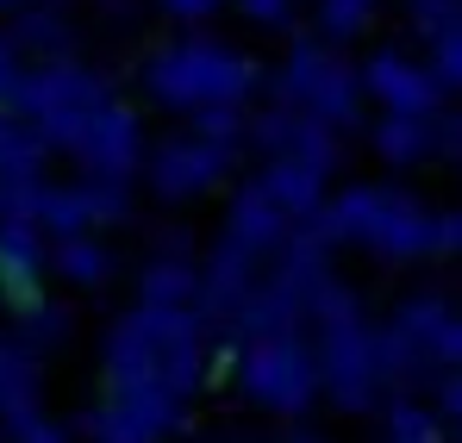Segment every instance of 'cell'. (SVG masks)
<instances>
[{
	"mask_svg": "<svg viewBox=\"0 0 462 443\" xmlns=\"http://www.w3.org/2000/svg\"><path fill=\"white\" fill-rule=\"evenodd\" d=\"M307 237H319L325 250L356 244L382 263H431V256H457L462 244V219L444 207L431 213L419 194H406L400 181H350L331 200H319L307 219Z\"/></svg>",
	"mask_w": 462,
	"mask_h": 443,
	"instance_id": "obj_1",
	"label": "cell"
},
{
	"mask_svg": "<svg viewBox=\"0 0 462 443\" xmlns=\"http://www.w3.org/2000/svg\"><path fill=\"white\" fill-rule=\"evenodd\" d=\"M263 88V69L226 44V38H175L144 57V94L162 113H194V106H244Z\"/></svg>",
	"mask_w": 462,
	"mask_h": 443,
	"instance_id": "obj_2",
	"label": "cell"
},
{
	"mask_svg": "<svg viewBox=\"0 0 462 443\" xmlns=\"http://www.w3.org/2000/svg\"><path fill=\"white\" fill-rule=\"evenodd\" d=\"M231 381L237 400L269 412V419H307L319 400V369H312V344L300 331H269V337H244L231 350Z\"/></svg>",
	"mask_w": 462,
	"mask_h": 443,
	"instance_id": "obj_3",
	"label": "cell"
},
{
	"mask_svg": "<svg viewBox=\"0 0 462 443\" xmlns=\"http://www.w3.org/2000/svg\"><path fill=\"white\" fill-rule=\"evenodd\" d=\"M275 100L294 106V113H307V119H319V125H331V132H344L363 113L356 63L337 44H325V38H300L282 57V69H275Z\"/></svg>",
	"mask_w": 462,
	"mask_h": 443,
	"instance_id": "obj_4",
	"label": "cell"
},
{
	"mask_svg": "<svg viewBox=\"0 0 462 443\" xmlns=\"http://www.w3.org/2000/svg\"><path fill=\"white\" fill-rule=\"evenodd\" d=\"M188 400H175L169 387H119L100 393V406H88L81 419H69V431L81 443H169L188 431Z\"/></svg>",
	"mask_w": 462,
	"mask_h": 443,
	"instance_id": "obj_5",
	"label": "cell"
},
{
	"mask_svg": "<svg viewBox=\"0 0 462 443\" xmlns=\"http://www.w3.org/2000/svg\"><path fill=\"white\" fill-rule=\"evenodd\" d=\"M237 169V150L231 144H207V138H194V132H175V138H162L156 150H144V181H151V194L162 207H194V200H207V194H219L226 188V175Z\"/></svg>",
	"mask_w": 462,
	"mask_h": 443,
	"instance_id": "obj_6",
	"label": "cell"
},
{
	"mask_svg": "<svg viewBox=\"0 0 462 443\" xmlns=\"http://www.w3.org/2000/svg\"><path fill=\"white\" fill-rule=\"evenodd\" d=\"M144 119L113 94V100H100L88 119H81V138H76V156L88 175H106V181H132L138 169H144Z\"/></svg>",
	"mask_w": 462,
	"mask_h": 443,
	"instance_id": "obj_7",
	"label": "cell"
},
{
	"mask_svg": "<svg viewBox=\"0 0 462 443\" xmlns=\"http://www.w3.org/2000/svg\"><path fill=\"white\" fill-rule=\"evenodd\" d=\"M356 88H363V100H375L382 113H412V119H431V113L444 106L438 81L425 75V63H419V57H406V51H369V57L356 63Z\"/></svg>",
	"mask_w": 462,
	"mask_h": 443,
	"instance_id": "obj_8",
	"label": "cell"
},
{
	"mask_svg": "<svg viewBox=\"0 0 462 443\" xmlns=\"http://www.w3.org/2000/svg\"><path fill=\"white\" fill-rule=\"evenodd\" d=\"M44 256H51V237L32 219H0V300L6 306L44 288Z\"/></svg>",
	"mask_w": 462,
	"mask_h": 443,
	"instance_id": "obj_9",
	"label": "cell"
},
{
	"mask_svg": "<svg viewBox=\"0 0 462 443\" xmlns=\"http://www.w3.org/2000/svg\"><path fill=\"white\" fill-rule=\"evenodd\" d=\"M250 188H256L282 219H294V225L325 200V175L307 169V162H294V156H263V169L250 175Z\"/></svg>",
	"mask_w": 462,
	"mask_h": 443,
	"instance_id": "obj_10",
	"label": "cell"
},
{
	"mask_svg": "<svg viewBox=\"0 0 462 443\" xmlns=\"http://www.w3.org/2000/svg\"><path fill=\"white\" fill-rule=\"evenodd\" d=\"M13 312V331H6V344L19 350V356H32V363H44V356H57L69 337H76V318H69V306L63 300H19V306H6Z\"/></svg>",
	"mask_w": 462,
	"mask_h": 443,
	"instance_id": "obj_11",
	"label": "cell"
},
{
	"mask_svg": "<svg viewBox=\"0 0 462 443\" xmlns=\"http://www.w3.org/2000/svg\"><path fill=\"white\" fill-rule=\"evenodd\" d=\"M0 38H6L13 57H32V63H63V57H76V25H69L57 6H19Z\"/></svg>",
	"mask_w": 462,
	"mask_h": 443,
	"instance_id": "obj_12",
	"label": "cell"
},
{
	"mask_svg": "<svg viewBox=\"0 0 462 443\" xmlns=\"http://www.w3.org/2000/svg\"><path fill=\"white\" fill-rule=\"evenodd\" d=\"M288 231H294V219H282V213H275V207H269V200H263V194H256V188L244 181V188L231 194V207H226V231H219V237L244 244L250 256H263V263H269V256H275V250L288 244Z\"/></svg>",
	"mask_w": 462,
	"mask_h": 443,
	"instance_id": "obj_13",
	"label": "cell"
},
{
	"mask_svg": "<svg viewBox=\"0 0 462 443\" xmlns=\"http://www.w3.org/2000/svg\"><path fill=\"white\" fill-rule=\"evenodd\" d=\"M113 250L94 237V231H81V237H51V256H44V275H57L63 288H76V294H94V288H106L113 281Z\"/></svg>",
	"mask_w": 462,
	"mask_h": 443,
	"instance_id": "obj_14",
	"label": "cell"
},
{
	"mask_svg": "<svg viewBox=\"0 0 462 443\" xmlns=\"http://www.w3.org/2000/svg\"><path fill=\"white\" fill-rule=\"evenodd\" d=\"M369 150L382 169H419L438 156V138H431V119H412V113H382L369 125Z\"/></svg>",
	"mask_w": 462,
	"mask_h": 443,
	"instance_id": "obj_15",
	"label": "cell"
},
{
	"mask_svg": "<svg viewBox=\"0 0 462 443\" xmlns=\"http://www.w3.org/2000/svg\"><path fill=\"white\" fill-rule=\"evenodd\" d=\"M375 412H382V443H457L444 431V419L431 412V400H419V393H387Z\"/></svg>",
	"mask_w": 462,
	"mask_h": 443,
	"instance_id": "obj_16",
	"label": "cell"
},
{
	"mask_svg": "<svg viewBox=\"0 0 462 443\" xmlns=\"http://www.w3.org/2000/svg\"><path fill=\"white\" fill-rule=\"evenodd\" d=\"M44 162H51V144L38 138V125L0 113V181H38Z\"/></svg>",
	"mask_w": 462,
	"mask_h": 443,
	"instance_id": "obj_17",
	"label": "cell"
},
{
	"mask_svg": "<svg viewBox=\"0 0 462 443\" xmlns=\"http://www.w3.org/2000/svg\"><path fill=\"white\" fill-rule=\"evenodd\" d=\"M194 263L188 256H151L138 269V300L144 306H194Z\"/></svg>",
	"mask_w": 462,
	"mask_h": 443,
	"instance_id": "obj_18",
	"label": "cell"
},
{
	"mask_svg": "<svg viewBox=\"0 0 462 443\" xmlns=\"http://www.w3.org/2000/svg\"><path fill=\"white\" fill-rule=\"evenodd\" d=\"M38 400H44L38 363L6 344V356H0V419H6V412H25V406H38Z\"/></svg>",
	"mask_w": 462,
	"mask_h": 443,
	"instance_id": "obj_19",
	"label": "cell"
},
{
	"mask_svg": "<svg viewBox=\"0 0 462 443\" xmlns=\"http://www.w3.org/2000/svg\"><path fill=\"white\" fill-rule=\"evenodd\" d=\"M375 6H382V0H319V38L344 51L350 38H363V32H369Z\"/></svg>",
	"mask_w": 462,
	"mask_h": 443,
	"instance_id": "obj_20",
	"label": "cell"
},
{
	"mask_svg": "<svg viewBox=\"0 0 462 443\" xmlns=\"http://www.w3.org/2000/svg\"><path fill=\"white\" fill-rule=\"evenodd\" d=\"M425 75L438 81V94H444V100L462 88V32H457V25L425 32Z\"/></svg>",
	"mask_w": 462,
	"mask_h": 443,
	"instance_id": "obj_21",
	"label": "cell"
},
{
	"mask_svg": "<svg viewBox=\"0 0 462 443\" xmlns=\"http://www.w3.org/2000/svg\"><path fill=\"white\" fill-rule=\"evenodd\" d=\"M0 438L6 443H76V431L63 419H51L44 406H25V412H6L0 419Z\"/></svg>",
	"mask_w": 462,
	"mask_h": 443,
	"instance_id": "obj_22",
	"label": "cell"
},
{
	"mask_svg": "<svg viewBox=\"0 0 462 443\" xmlns=\"http://www.w3.org/2000/svg\"><path fill=\"white\" fill-rule=\"evenodd\" d=\"M194 125V138H207V144H231V150H244V106H194L188 113Z\"/></svg>",
	"mask_w": 462,
	"mask_h": 443,
	"instance_id": "obj_23",
	"label": "cell"
},
{
	"mask_svg": "<svg viewBox=\"0 0 462 443\" xmlns=\"http://www.w3.org/2000/svg\"><path fill=\"white\" fill-rule=\"evenodd\" d=\"M231 6H237V13H244V19H250L256 32H288V25H294V6H300V0H231Z\"/></svg>",
	"mask_w": 462,
	"mask_h": 443,
	"instance_id": "obj_24",
	"label": "cell"
},
{
	"mask_svg": "<svg viewBox=\"0 0 462 443\" xmlns=\"http://www.w3.org/2000/svg\"><path fill=\"white\" fill-rule=\"evenodd\" d=\"M406 13H412L419 38L425 32H444V25H462V0H406Z\"/></svg>",
	"mask_w": 462,
	"mask_h": 443,
	"instance_id": "obj_25",
	"label": "cell"
},
{
	"mask_svg": "<svg viewBox=\"0 0 462 443\" xmlns=\"http://www.w3.org/2000/svg\"><path fill=\"white\" fill-rule=\"evenodd\" d=\"M226 0H162V13L169 19H181V25H200V19H213Z\"/></svg>",
	"mask_w": 462,
	"mask_h": 443,
	"instance_id": "obj_26",
	"label": "cell"
},
{
	"mask_svg": "<svg viewBox=\"0 0 462 443\" xmlns=\"http://www.w3.org/2000/svg\"><path fill=\"white\" fill-rule=\"evenodd\" d=\"M19 6H57V0H0V13H19Z\"/></svg>",
	"mask_w": 462,
	"mask_h": 443,
	"instance_id": "obj_27",
	"label": "cell"
},
{
	"mask_svg": "<svg viewBox=\"0 0 462 443\" xmlns=\"http://www.w3.org/2000/svg\"><path fill=\"white\" fill-rule=\"evenodd\" d=\"M275 443H325V438H312V431H288V438H275Z\"/></svg>",
	"mask_w": 462,
	"mask_h": 443,
	"instance_id": "obj_28",
	"label": "cell"
}]
</instances>
